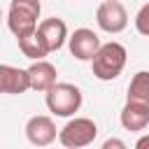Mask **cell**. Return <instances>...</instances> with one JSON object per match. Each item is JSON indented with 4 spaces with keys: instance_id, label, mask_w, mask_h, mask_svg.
Here are the masks:
<instances>
[{
    "instance_id": "1",
    "label": "cell",
    "mask_w": 149,
    "mask_h": 149,
    "mask_svg": "<svg viewBox=\"0 0 149 149\" xmlns=\"http://www.w3.org/2000/svg\"><path fill=\"white\" fill-rule=\"evenodd\" d=\"M126 61H128V51L121 42H105L98 56L91 61V70L100 81H112L123 72Z\"/></svg>"
},
{
    "instance_id": "6",
    "label": "cell",
    "mask_w": 149,
    "mask_h": 149,
    "mask_svg": "<svg viewBox=\"0 0 149 149\" xmlns=\"http://www.w3.org/2000/svg\"><path fill=\"white\" fill-rule=\"evenodd\" d=\"M68 47L77 61H93L98 56L102 42L98 37V33H93L91 28H77L68 40Z\"/></svg>"
},
{
    "instance_id": "15",
    "label": "cell",
    "mask_w": 149,
    "mask_h": 149,
    "mask_svg": "<svg viewBox=\"0 0 149 149\" xmlns=\"http://www.w3.org/2000/svg\"><path fill=\"white\" fill-rule=\"evenodd\" d=\"M100 149H128L126 147V142L123 140H119V137H109V140H105L102 142V147Z\"/></svg>"
},
{
    "instance_id": "11",
    "label": "cell",
    "mask_w": 149,
    "mask_h": 149,
    "mask_svg": "<svg viewBox=\"0 0 149 149\" xmlns=\"http://www.w3.org/2000/svg\"><path fill=\"white\" fill-rule=\"evenodd\" d=\"M119 119H121V126H123L126 130H133V133L144 130V128L149 126V107L135 105V102H126Z\"/></svg>"
},
{
    "instance_id": "17",
    "label": "cell",
    "mask_w": 149,
    "mask_h": 149,
    "mask_svg": "<svg viewBox=\"0 0 149 149\" xmlns=\"http://www.w3.org/2000/svg\"><path fill=\"white\" fill-rule=\"evenodd\" d=\"M109 2H119V0H109Z\"/></svg>"
},
{
    "instance_id": "4",
    "label": "cell",
    "mask_w": 149,
    "mask_h": 149,
    "mask_svg": "<svg viewBox=\"0 0 149 149\" xmlns=\"http://www.w3.org/2000/svg\"><path fill=\"white\" fill-rule=\"evenodd\" d=\"M47 107L56 116H72L81 107V91L74 84L58 81L54 88L47 91Z\"/></svg>"
},
{
    "instance_id": "3",
    "label": "cell",
    "mask_w": 149,
    "mask_h": 149,
    "mask_svg": "<svg viewBox=\"0 0 149 149\" xmlns=\"http://www.w3.org/2000/svg\"><path fill=\"white\" fill-rule=\"evenodd\" d=\"M98 137V126L93 119L74 116L58 130V142L65 149H84Z\"/></svg>"
},
{
    "instance_id": "9",
    "label": "cell",
    "mask_w": 149,
    "mask_h": 149,
    "mask_svg": "<svg viewBox=\"0 0 149 149\" xmlns=\"http://www.w3.org/2000/svg\"><path fill=\"white\" fill-rule=\"evenodd\" d=\"M28 74H30V86L33 91H40V93H47L49 88H54L58 81V72L56 68L49 63V61H35L30 68H28Z\"/></svg>"
},
{
    "instance_id": "12",
    "label": "cell",
    "mask_w": 149,
    "mask_h": 149,
    "mask_svg": "<svg viewBox=\"0 0 149 149\" xmlns=\"http://www.w3.org/2000/svg\"><path fill=\"white\" fill-rule=\"evenodd\" d=\"M16 42H19L21 54H23L26 58H30L33 63H35V61H44V58L51 54V49H49L47 40L40 35V30H35V33H30V35H26V37H21V40H16Z\"/></svg>"
},
{
    "instance_id": "5",
    "label": "cell",
    "mask_w": 149,
    "mask_h": 149,
    "mask_svg": "<svg viewBox=\"0 0 149 149\" xmlns=\"http://www.w3.org/2000/svg\"><path fill=\"white\" fill-rule=\"evenodd\" d=\"M95 21H98V28L109 33V35H116L121 30H126L128 26V12L121 2H100L98 9H95Z\"/></svg>"
},
{
    "instance_id": "8",
    "label": "cell",
    "mask_w": 149,
    "mask_h": 149,
    "mask_svg": "<svg viewBox=\"0 0 149 149\" xmlns=\"http://www.w3.org/2000/svg\"><path fill=\"white\" fill-rule=\"evenodd\" d=\"M30 86V74L28 70L14 68V65H0V91L7 95H21Z\"/></svg>"
},
{
    "instance_id": "16",
    "label": "cell",
    "mask_w": 149,
    "mask_h": 149,
    "mask_svg": "<svg viewBox=\"0 0 149 149\" xmlns=\"http://www.w3.org/2000/svg\"><path fill=\"white\" fill-rule=\"evenodd\" d=\"M135 149H149V135H142V137L135 142Z\"/></svg>"
},
{
    "instance_id": "7",
    "label": "cell",
    "mask_w": 149,
    "mask_h": 149,
    "mask_svg": "<svg viewBox=\"0 0 149 149\" xmlns=\"http://www.w3.org/2000/svg\"><path fill=\"white\" fill-rule=\"evenodd\" d=\"M26 137H28V142L35 144V147H49V144L58 137L54 119H51V116H44V114L30 116L28 123H26Z\"/></svg>"
},
{
    "instance_id": "10",
    "label": "cell",
    "mask_w": 149,
    "mask_h": 149,
    "mask_svg": "<svg viewBox=\"0 0 149 149\" xmlns=\"http://www.w3.org/2000/svg\"><path fill=\"white\" fill-rule=\"evenodd\" d=\"M40 35L47 40V44H49V49L51 51H58L63 44H65V40H70L68 37V26H65V21L63 19H58V16H51V19H44V21H40Z\"/></svg>"
},
{
    "instance_id": "2",
    "label": "cell",
    "mask_w": 149,
    "mask_h": 149,
    "mask_svg": "<svg viewBox=\"0 0 149 149\" xmlns=\"http://www.w3.org/2000/svg\"><path fill=\"white\" fill-rule=\"evenodd\" d=\"M40 12H42L40 0H12L7 12V28L16 35V40L26 37L40 28L37 23Z\"/></svg>"
},
{
    "instance_id": "13",
    "label": "cell",
    "mask_w": 149,
    "mask_h": 149,
    "mask_svg": "<svg viewBox=\"0 0 149 149\" xmlns=\"http://www.w3.org/2000/svg\"><path fill=\"white\" fill-rule=\"evenodd\" d=\"M126 102H135V105H144L149 107V72H137L130 84H128V100Z\"/></svg>"
},
{
    "instance_id": "14",
    "label": "cell",
    "mask_w": 149,
    "mask_h": 149,
    "mask_svg": "<svg viewBox=\"0 0 149 149\" xmlns=\"http://www.w3.org/2000/svg\"><path fill=\"white\" fill-rule=\"evenodd\" d=\"M135 28H137V33H140V35L149 37V2H147V5H142V7H140V12L135 14Z\"/></svg>"
}]
</instances>
